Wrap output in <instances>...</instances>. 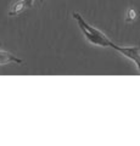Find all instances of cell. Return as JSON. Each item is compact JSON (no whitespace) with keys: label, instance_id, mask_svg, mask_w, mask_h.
<instances>
[{"label":"cell","instance_id":"obj_1","mask_svg":"<svg viewBox=\"0 0 140 146\" xmlns=\"http://www.w3.org/2000/svg\"><path fill=\"white\" fill-rule=\"evenodd\" d=\"M73 17L77 21V23H78L79 28L82 29L83 34L85 35V38H87L92 44L99 45V46H104V48H107V46H111L112 45V42L102 33V32H100L99 29L94 28V27L88 25L87 22H85V20L79 15L78 12H74Z\"/></svg>","mask_w":140,"mask_h":146},{"label":"cell","instance_id":"obj_4","mask_svg":"<svg viewBox=\"0 0 140 146\" xmlns=\"http://www.w3.org/2000/svg\"><path fill=\"white\" fill-rule=\"evenodd\" d=\"M26 7H27V5H26V3L23 1V0H21V1H17V3L13 4L12 7L10 9V11H9V16H16V15H19V13H21Z\"/></svg>","mask_w":140,"mask_h":146},{"label":"cell","instance_id":"obj_6","mask_svg":"<svg viewBox=\"0 0 140 146\" xmlns=\"http://www.w3.org/2000/svg\"><path fill=\"white\" fill-rule=\"evenodd\" d=\"M23 1L26 3L27 7H32V6H33V3H34V0H23Z\"/></svg>","mask_w":140,"mask_h":146},{"label":"cell","instance_id":"obj_7","mask_svg":"<svg viewBox=\"0 0 140 146\" xmlns=\"http://www.w3.org/2000/svg\"><path fill=\"white\" fill-rule=\"evenodd\" d=\"M42 1H43V0H42Z\"/></svg>","mask_w":140,"mask_h":146},{"label":"cell","instance_id":"obj_5","mask_svg":"<svg viewBox=\"0 0 140 146\" xmlns=\"http://www.w3.org/2000/svg\"><path fill=\"white\" fill-rule=\"evenodd\" d=\"M137 17H138L137 11H135L134 9H129L128 13H127V18H125V22H128V23H130V22H134L135 20H137Z\"/></svg>","mask_w":140,"mask_h":146},{"label":"cell","instance_id":"obj_3","mask_svg":"<svg viewBox=\"0 0 140 146\" xmlns=\"http://www.w3.org/2000/svg\"><path fill=\"white\" fill-rule=\"evenodd\" d=\"M9 62H17V63H21L22 60L15 57L13 55L9 54V52L0 51V66H1V65H5V63H9Z\"/></svg>","mask_w":140,"mask_h":146},{"label":"cell","instance_id":"obj_2","mask_svg":"<svg viewBox=\"0 0 140 146\" xmlns=\"http://www.w3.org/2000/svg\"><path fill=\"white\" fill-rule=\"evenodd\" d=\"M111 48H113L115 50H117L118 52H121L123 56L130 58L132 61H134V63L137 65L138 70L140 72V54H139V48L138 46H130V48H122V46H117L116 44L112 43Z\"/></svg>","mask_w":140,"mask_h":146}]
</instances>
